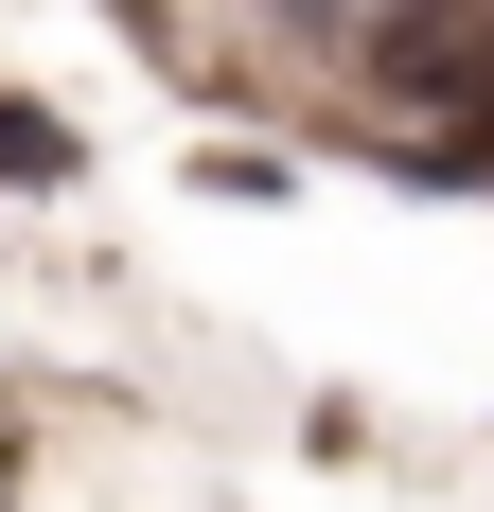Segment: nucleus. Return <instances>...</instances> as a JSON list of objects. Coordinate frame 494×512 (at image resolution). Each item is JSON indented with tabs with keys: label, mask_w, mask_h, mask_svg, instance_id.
Segmentation results:
<instances>
[{
	"label": "nucleus",
	"mask_w": 494,
	"mask_h": 512,
	"mask_svg": "<svg viewBox=\"0 0 494 512\" xmlns=\"http://www.w3.org/2000/svg\"><path fill=\"white\" fill-rule=\"evenodd\" d=\"M0 177H71V142H53L36 106H0Z\"/></svg>",
	"instance_id": "nucleus-1"
}]
</instances>
